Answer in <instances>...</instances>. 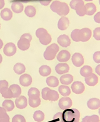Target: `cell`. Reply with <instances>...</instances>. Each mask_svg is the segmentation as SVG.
I'll return each mask as SVG.
<instances>
[{"label": "cell", "mask_w": 100, "mask_h": 122, "mask_svg": "<svg viewBox=\"0 0 100 122\" xmlns=\"http://www.w3.org/2000/svg\"><path fill=\"white\" fill-rule=\"evenodd\" d=\"M13 70L18 75H21L26 70V68L25 66L23 63H18L14 66Z\"/></svg>", "instance_id": "obj_32"}, {"label": "cell", "mask_w": 100, "mask_h": 122, "mask_svg": "<svg viewBox=\"0 0 100 122\" xmlns=\"http://www.w3.org/2000/svg\"><path fill=\"white\" fill-rule=\"evenodd\" d=\"M3 46V42L2 41V40L0 39V50L2 48V47Z\"/></svg>", "instance_id": "obj_52"}, {"label": "cell", "mask_w": 100, "mask_h": 122, "mask_svg": "<svg viewBox=\"0 0 100 122\" xmlns=\"http://www.w3.org/2000/svg\"><path fill=\"white\" fill-rule=\"evenodd\" d=\"M29 105L32 108H36L39 107L41 104V100L40 98L38 99H31L29 98Z\"/></svg>", "instance_id": "obj_37"}, {"label": "cell", "mask_w": 100, "mask_h": 122, "mask_svg": "<svg viewBox=\"0 0 100 122\" xmlns=\"http://www.w3.org/2000/svg\"><path fill=\"white\" fill-rule=\"evenodd\" d=\"M16 107L19 109H24L27 107L28 100L27 98L24 96H20L15 100Z\"/></svg>", "instance_id": "obj_12"}, {"label": "cell", "mask_w": 100, "mask_h": 122, "mask_svg": "<svg viewBox=\"0 0 100 122\" xmlns=\"http://www.w3.org/2000/svg\"><path fill=\"white\" fill-rule=\"evenodd\" d=\"M72 63L76 67L81 66L84 63V58L80 53H75L71 58Z\"/></svg>", "instance_id": "obj_9"}, {"label": "cell", "mask_w": 100, "mask_h": 122, "mask_svg": "<svg viewBox=\"0 0 100 122\" xmlns=\"http://www.w3.org/2000/svg\"><path fill=\"white\" fill-rule=\"evenodd\" d=\"M47 100L51 101V102H55L57 101L59 98V94L55 90H53L49 88L46 93Z\"/></svg>", "instance_id": "obj_20"}, {"label": "cell", "mask_w": 100, "mask_h": 122, "mask_svg": "<svg viewBox=\"0 0 100 122\" xmlns=\"http://www.w3.org/2000/svg\"><path fill=\"white\" fill-rule=\"evenodd\" d=\"M87 107L90 110H97L100 108V100L96 98L90 99L87 102Z\"/></svg>", "instance_id": "obj_11"}, {"label": "cell", "mask_w": 100, "mask_h": 122, "mask_svg": "<svg viewBox=\"0 0 100 122\" xmlns=\"http://www.w3.org/2000/svg\"><path fill=\"white\" fill-rule=\"evenodd\" d=\"M52 11L61 16H66L70 12V8L66 3L60 1H54L50 6Z\"/></svg>", "instance_id": "obj_1"}, {"label": "cell", "mask_w": 100, "mask_h": 122, "mask_svg": "<svg viewBox=\"0 0 100 122\" xmlns=\"http://www.w3.org/2000/svg\"><path fill=\"white\" fill-rule=\"evenodd\" d=\"M0 122H10V117L6 115L3 118H0Z\"/></svg>", "instance_id": "obj_48"}, {"label": "cell", "mask_w": 100, "mask_h": 122, "mask_svg": "<svg viewBox=\"0 0 100 122\" xmlns=\"http://www.w3.org/2000/svg\"><path fill=\"white\" fill-rule=\"evenodd\" d=\"M60 48L56 44L53 43L48 46L44 53V58L46 60H53L55 58Z\"/></svg>", "instance_id": "obj_4"}, {"label": "cell", "mask_w": 100, "mask_h": 122, "mask_svg": "<svg viewBox=\"0 0 100 122\" xmlns=\"http://www.w3.org/2000/svg\"><path fill=\"white\" fill-rule=\"evenodd\" d=\"M20 83L23 86H28L32 83V78L28 74H23L20 78Z\"/></svg>", "instance_id": "obj_19"}, {"label": "cell", "mask_w": 100, "mask_h": 122, "mask_svg": "<svg viewBox=\"0 0 100 122\" xmlns=\"http://www.w3.org/2000/svg\"><path fill=\"white\" fill-rule=\"evenodd\" d=\"M85 7H86V15H93L96 11V6H95V4L92 3H88L86 4Z\"/></svg>", "instance_id": "obj_24"}, {"label": "cell", "mask_w": 100, "mask_h": 122, "mask_svg": "<svg viewBox=\"0 0 100 122\" xmlns=\"http://www.w3.org/2000/svg\"><path fill=\"white\" fill-rule=\"evenodd\" d=\"M93 73V69L90 66L86 65L85 66L82 67L80 70V74L82 76L87 77L90 76Z\"/></svg>", "instance_id": "obj_27"}, {"label": "cell", "mask_w": 100, "mask_h": 122, "mask_svg": "<svg viewBox=\"0 0 100 122\" xmlns=\"http://www.w3.org/2000/svg\"><path fill=\"white\" fill-rule=\"evenodd\" d=\"M18 48L22 51L27 50L30 46V41L28 39L21 36L20 40L18 42Z\"/></svg>", "instance_id": "obj_14"}, {"label": "cell", "mask_w": 100, "mask_h": 122, "mask_svg": "<svg viewBox=\"0 0 100 122\" xmlns=\"http://www.w3.org/2000/svg\"><path fill=\"white\" fill-rule=\"evenodd\" d=\"M70 56H71V55L68 51L62 50L60 51L56 58L58 61L63 63V62L68 61L70 59Z\"/></svg>", "instance_id": "obj_15"}, {"label": "cell", "mask_w": 100, "mask_h": 122, "mask_svg": "<svg viewBox=\"0 0 100 122\" xmlns=\"http://www.w3.org/2000/svg\"><path fill=\"white\" fill-rule=\"evenodd\" d=\"M3 51L5 55L8 56H11L16 53V47L13 43H8L4 47Z\"/></svg>", "instance_id": "obj_8"}, {"label": "cell", "mask_w": 100, "mask_h": 122, "mask_svg": "<svg viewBox=\"0 0 100 122\" xmlns=\"http://www.w3.org/2000/svg\"><path fill=\"white\" fill-rule=\"evenodd\" d=\"M5 87H8V82L6 80L0 81V92Z\"/></svg>", "instance_id": "obj_43"}, {"label": "cell", "mask_w": 100, "mask_h": 122, "mask_svg": "<svg viewBox=\"0 0 100 122\" xmlns=\"http://www.w3.org/2000/svg\"><path fill=\"white\" fill-rule=\"evenodd\" d=\"M98 113H99V115H100V108H99V111H98Z\"/></svg>", "instance_id": "obj_55"}, {"label": "cell", "mask_w": 100, "mask_h": 122, "mask_svg": "<svg viewBox=\"0 0 100 122\" xmlns=\"http://www.w3.org/2000/svg\"><path fill=\"white\" fill-rule=\"evenodd\" d=\"M99 4H100V0L99 1Z\"/></svg>", "instance_id": "obj_56"}, {"label": "cell", "mask_w": 100, "mask_h": 122, "mask_svg": "<svg viewBox=\"0 0 100 122\" xmlns=\"http://www.w3.org/2000/svg\"><path fill=\"white\" fill-rule=\"evenodd\" d=\"M58 43L61 46L66 48L70 45L71 40H70V38L68 35H62L58 38Z\"/></svg>", "instance_id": "obj_13"}, {"label": "cell", "mask_w": 100, "mask_h": 122, "mask_svg": "<svg viewBox=\"0 0 100 122\" xmlns=\"http://www.w3.org/2000/svg\"><path fill=\"white\" fill-rule=\"evenodd\" d=\"M6 115H8L6 110L3 107H0V118H3Z\"/></svg>", "instance_id": "obj_45"}, {"label": "cell", "mask_w": 100, "mask_h": 122, "mask_svg": "<svg viewBox=\"0 0 100 122\" xmlns=\"http://www.w3.org/2000/svg\"><path fill=\"white\" fill-rule=\"evenodd\" d=\"M0 93H1L2 97H4L5 98H13V93H12L11 91L8 87H5L2 89Z\"/></svg>", "instance_id": "obj_34"}, {"label": "cell", "mask_w": 100, "mask_h": 122, "mask_svg": "<svg viewBox=\"0 0 100 122\" xmlns=\"http://www.w3.org/2000/svg\"><path fill=\"white\" fill-rule=\"evenodd\" d=\"M46 83L50 87H56L59 85V80L56 76H51L48 77L46 78Z\"/></svg>", "instance_id": "obj_26"}, {"label": "cell", "mask_w": 100, "mask_h": 122, "mask_svg": "<svg viewBox=\"0 0 100 122\" xmlns=\"http://www.w3.org/2000/svg\"><path fill=\"white\" fill-rule=\"evenodd\" d=\"M9 88L13 93V98H18L20 97L21 93V89L20 86L16 84H13L10 86Z\"/></svg>", "instance_id": "obj_23"}, {"label": "cell", "mask_w": 100, "mask_h": 122, "mask_svg": "<svg viewBox=\"0 0 100 122\" xmlns=\"http://www.w3.org/2000/svg\"><path fill=\"white\" fill-rule=\"evenodd\" d=\"M80 118V112L77 109H67L63 113L64 122H79Z\"/></svg>", "instance_id": "obj_2"}, {"label": "cell", "mask_w": 100, "mask_h": 122, "mask_svg": "<svg viewBox=\"0 0 100 122\" xmlns=\"http://www.w3.org/2000/svg\"><path fill=\"white\" fill-rule=\"evenodd\" d=\"M36 8L33 6H28L26 7V8L25 10V13L26 14V15L27 16L30 17V18H32L34 17L36 15Z\"/></svg>", "instance_id": "obj_33"}, {"label": "cell", "mask_w": 100, "mask_h": 122, "mask_svg": "<svg viewBox=\"0 0 100 122\" xmlns=\"http://www.w3.org/2000/svg\"><path fill=\"white\" fill-rule=\"evenodd\" d=\"M40 3L43 6H48L51 3V0H40Z\"/></svg>", "instance_id": "obj_47"}, {"label": "cell", "mask_w": 100, "mask_h": 122, "mask_svg": "<svg viewBox=\"0 0 100 122\" xmlns=\"http://www.w3.org/2000/svg\"><path fill=\"white\" fill-rule=\"evenodd\" d=\"M12 122H26L25 117L21 115H16L12 119Z\"/></svg>", "instance_id": "obj_40"}, {"label": "cell", "mask_w": 100, "mask_h": 122, "mask_svg": "<svg viewBox=\"0 0 100 122\" xmlns=\"http://www.w3.org/2000/svg\"><path fill=\"white\" fill-rule=\"evenodd\" d=\"M58 91L60 93L63 97H68L71 94V90L69 88V86H67L66 85H61L59 86Z\"/></svg>", "instance_id": "obj_31"}, {"label": "cell", "mask_w": 100, "mask_h": 122, "mask_svg": "<svg viewBox=\"0 0 100 122\" xmlns=\"http://www.w3.org/2000/svg\"><path fill=\"white\" fill-rule=\"evenodd\" d=\"M5 4L4 0H0V9H2L5 6Z\"/></svg>", "instance_id": "obj_51"}, {"label": "cell", "mask_w": 100, "mask_h": 122, "mask_svg": "<svg viewBox=\"0 0 100 122\" xmlns=\"http://www.w3.org/2000/svg\"><path fill=\"white\" fill-rule=\"evenodd\" d=\"M39 73L43 76H48L51 73V69L49 66L43 65L39 69Z\"/></svg>", "instance_id": "obj_30"}, {"label": "cell", "mask_w": 100, "mask_h": 122, "mask_svg": "<svg viewBox=\"0 0 100 122\" xmlns=\"http://www.w3.org/2000/svg\"><path fill=\"white\" fill-rule=\"evenodd\" d=\"M78 32H79L78 29H75V30H74L71 32V37L72 40H73L74 41H76V42L80 41V40H79V37H78Z\"/></svg>", "instance_id": "obj_39"}, {"label": "cell", "mask_w": 100, "mask_h": 122, "mask_svg": "<svg viewBox=\"0 0 100 122\" xmlns=\"http://www.w3.org/2000/svg\"><path fill=\"white\" fill-rule=\"evenodd\" d=\"M60 80L63 85H68L73 81V76L70 74H65L60 77Z\"/></svg>", "instance_id": "obj_22"}, {"label": "cell", "mask_w": 100, "mask_h": 122, "mask_svg": "<svg viewBox=\"0 0 100 122\" xmlns=\"http://www.w3.org/2000/svg\"><path fill=\"white\" fill-rule=\"evenodd\" d=\"M76 13L80 16H84L86 15V7L83 0H79L75 5L74 8Z\"/></svg>", "instance_id": "obj_7"}, {"label": "cell", "mask_w": 100, "mask_h": 122, "mask_svg": "<svg viewBox=\"0 0 100 122\" xmlns=\"http://www.w3.org/2000/svg\"><path fill=\"white\" fill-rule=\"evenodd\" d=\"M36 35L40 43L43 45H48L51 41V36L45 28L38 29L36 31Z\"/></svg>", "instance_id": "obj_3"}, {"label": "cell", "mask_w": 100, "mask_h": 122, "mask_svg": "<svg viewBox=\"0 0 100 122\" xmlns=\"http://www.w3.org/2000/svg\"><path fill=\"white\" fill-rule=\"evenodd\" d=\"M70 25V20L68 18L65 16H62L61 18L59 20V21L58 23V28L60 30H65L68 28Z\"/></svg>", "instance_id": "obj_17"}, {"label": "cell", "mask_w": 100, "mask_h": 122, "mask_svg": "<svg viewBox=\"0 0 100 122\" xmlns=\"http://www.w3.org/2000/svg\"><path fill=\"white\" fill-rule=\"evenodd\" d=\"M81 122H100V118L96 115L86 116L83 118Z\"/></svg>", "instance_id": "obj_36"}, {"label": "cell", "mask_w": 100, "mask_h": 122, "mask_svg": "<svg viewBox=\"0 0 100 122\" xmlns=\"http://www.w3.org/2000/svg\"><path fill=\"white\" fill-rule=\"evenodd\" d=\"M94 20L97 23H100V12L97 13L94 16Z\"/></svg>", "instance_id": "obj_46"}, {"label": "cell", "mask_w": 100, "mask_h": 122, "mask_svg": "<svg viewBox=\"0 0 100 122\" xmlns=\"http://www.w3.org/2000/svg\"><path fill=\"white\" fill-rule=\"evenodd\" d=\"M0 27H1V24H0Z\"/></svg>", "instance_id": "obj_57"}, {"label": "cell", "mask_w": 100, "mask_h": 122, "mask_svg": "<svg viewBox=\"0 0 100 122\" xmlns=\"http://www.w3.org/2000/svg\"><path fill=\"white\" fill-rule=\"evenodd\" d=\"M2 60H3V58H2V56H1V55L0 54V64L1 63Z\"/></svg>", "instance_id": "obj_53"}, {"label": "cell", "mask_w": 100, "mask_h": 122, "mask_svg": "<svg viewBox=\"0 0 100 122\" xmlns=\"http://www.w3.org/2000/svg\"><path fill=\"white\" fill-rule=\"evenodd\" d=\"M54 122H64L63 118V113L58 112L56 114H55L53 118Z\"/></svg>", "instance_id": "obj_38"}, {"label": "cell", "mask_w": 100, "mask_h": 122, "mask_svg": "<svg viewBox=\"0 0 100 122\" xmlns=\"http://www.w3.org/2000/svg\"><path fill=\"white\" fill-rule=\"evenodd\" d=\"M49 90V88H44L43 90H42V92H41V95H42V98L43 100H47V98H46V93H47V92L48 90Z\"/></svg>", "instance_id": "obj_44"}, {"label": "cell", "mask_w": 100, "mask_h": 122, "mask_svg": "<svg viewBox=\"0 0 100 122\" xmlns=\"http://www.w3.org/2000/svg\"><path fill=\"white\" fill-rule=\"evenodd\" d=\"M2 107L6 110V112H11L15 108V104L13 101L10 100H5L2 103Z\"/></svg>", "instance_id": "obj_28"}, {"label": "cell", "mask_w": 100, "mask_h": 122, "mask_svg": "<svg viewBox=\"0 0 100 122\" xmlns=\"http://www.w3.org/2000/svg\"><path fill=\"white\" fill-rule=\"evenodd\" d=\"M1 18L5 21L10 20L13 17V13L9 8H4L0 13Z\"/></svg>", "instance_id": "obj_21"}, {"label": "cell", "mask_w": 100, "mask_h": 122, "mask_svg": "<svg viewBox=\"0 0 100 122\" xmlns=\"http://www.w3.org/2000/svg\"><path fill=\"white\" fill-rule=\"evenodd\" d=\"M85 1H92L93 0H85Z\"/></svg>", "instance_id": "obj_54"}, {"label": "cell", "mask_w": 100, "mask_h": 122, "mask_svg": "<svg viewBox=\"0 0 100 122\" xmlns=\"http://www.w3.org/2000/svg\"><path fill=\"white\" fill-rule=\"evenodd\" d=\"M95 71H96V73L98 75L100 76V65H98L96 67Z\"/></svg>", "instance_id": "obj_50"}, {"label": "cell", "mask_w": 100, "mask_h": 122, "mask_svg": "<svg viewBox=\"0 0 100 122\" xmlns=\"http://www.w3.org/2000/svg\"><path fill=\"white\" fill-rule=\"evenodd\" d=\"M33 118L37 122H43L45 120V114L41 111H36L33 114Z\"/></svg>", "instance_id": "obj_35"}, {"label": "cell", "mask_w": 100, "mask_h": 122, "mask_svg": "<svg viewBox=\"0 0 100 122\" xmlns=\"http://www.w3.org/2000/svg\"><path fill=\"white\" fill-rule=\"evenodd\" d=\"M21 36L23 37V38H25L28 39V40H30V41H31V40H32L31 35H30V34H29V33L23 34V35Z\"/></svg>", "instance_id": "obj_49"}, {"label": "cell", "mask_w": 100, "mask_h": 122, "mask_svg": "<svg viewBox=\"0 0 100 122\" xmlns=\"http://www.w3.org/2000/svg\"><path fill=\"white\" fill-rule=\"evenodd\" d=\"M85 83L90 86H94L98 83V78L95 74L92 73L89 76L85 78Z\"/></svg>", "instance_id": "obj_18"}, {"label": "cell", "mask_w": 100, "mask_h": 122, "mask_svg": "<svg viewBox=\"0 0 100 122\" xmlns=\"http://www.w3.org/2000/svg\"><path fill=\"white\" fill-rule=\"evenodd\" d=\"M28 95L30 98L38 99L40 98V93L38 89H37L36 88H31L29 90Z\"/></svg>", "instance_id": "obj_29"}, {"label": "cell", "mask_w": 100, "mask_h": 122, "mask_svg": "<svg viewBox=\"0 0 100 122\" xmlns=\"http://www.w3.org/2000/svg\"><path fill=\"white\" fill-rule=\"evenodd\" d=\"M91 31L88 28H82L81 30H79L78 37L80 41L86 42L91 38Z\"/></svg>", "instance_id": "obj_5"}, {"label": "cell", "mask_w": 100, "mask_h": 122, "mask_svg": "<svg viewBox=\"0 0 100 122\" xmlns=\"http://www.w3.org/2000/svg\"><path fill=\"white\" fill-rule=\"evenodd\" d=\"M59 107L61 110H65L67 109L70 108L72 107L73 103H72L71 99L69 97H65L60 99L58 103Z\"/></svg>", "instance_id": "obj_6"}, {"label": "cell", "mask_w": 100, "mask_h": 122, "mask_svg": "<svg viewBox=\"0 0 100 122\" xmlns=\"http://www.w3.org/2000/svg\"><path fill=\"white\" fill-rule=\"evenodd\" d=\"M11 9L15 13H20L23 11L24 6L20 2H14L11 5Z\"/></svg>", "instance_id": "obj_25"}, {"label": "cell", "mask_w": 100, "mask_h": 122, "mask_svg": "<svg viewBox=\"0 0 100 122\" xmlns=\"http://www.w3.org/2000/svg\"><path fill=\"white\" fill-rule=\"evenodd\" d=\"M93 60L95 63H100V51H96L93 54Z\"/></svg>", "instance_id": "obj_42"}, {"label": "cell", "mask_w": 100, "mask_h": 122, "mask_svg": "<svg viewBox=\"0 0 100 122\" xmlns=\"http://www.w3.org/2000/svg\"><path fill=\"white\" fill-rule=\"evenodd\" d=\"M55 70L59 75H63L69 71L70 66L66 63H59L55 67Z\"/></svg>", "instance_id": "obj_16"}, {"label": "cell", "mask_w": 100, "mask_h": 122, "mask_svg": "<svg viewBox=\"0 0 100 122\" xmlns=\"http://www.w3.org/2000/svg\"><path fill=\"white\" fill-rule=\"evenodd\" d=\"M93 37L96 40H100V28H96L93 31Z\"/></svg>", "instance_id": "obj_41"}, {"label": "cell", "mask_w": 100, "mask_h": 122, "mask_svg": "<svg viewBox=\"0 0 100 122\" xmlns=\"http://www.w3.org/2000/svg\"><path fill=\"white\" fill-rule=\"evenodd\" d=\"M71 90L75 94H81L85 92V86L81 81H75L71 85Z\"/></svg>", "instance_id": "obj_10"}]
</instances>
